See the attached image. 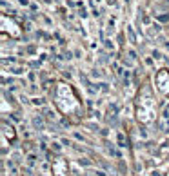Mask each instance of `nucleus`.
<instances>
[{
  "label": "nucleus",
  "mask_w": 169,
  "mask_h": 176,
  "mask_svg": "<svg viewBox=\"0 0 169 176\" xmlns=\"http://www.w3.org/2000/svg\"><path fill=\"white\" fill-rule=\"evenodd\" d=\"M158 20H162V22H167V20H169V15H164V16H158Z\"/></svg>",
  "instance_id": "nucleus-1"
}]
</instances>
